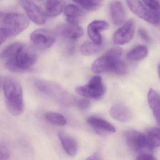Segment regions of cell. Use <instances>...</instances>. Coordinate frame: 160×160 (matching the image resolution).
<instances>
[{"instance_id": "e0dca14e", "label": "cell", "mask_w": 160, "mask_h": 160, "mask_svg": "<svg viewBox=\"0 0 160 160\" xmlns=\"http://www.w3.org/2000/svg\"><path fill=\"white\" fill-rule=\"evenodd\" d=\"M58 136L66 153L71 156L75 155L77 152L78 146L74 138L63 132H59Z\"/></svg>"}, {"instance_id": "30bf717a", "label": "cell", "mask_w": 160, "mask_h": 160, "mask_svg": "<svg viewBox=\"0 0 160 160\" xmlns=\"http://www.w3.org/2000/svg\"><path fill=\"white\" fill-rule=\"evenodd\" d=\"M135 29V24L134 20H128L115 32L113 36V42L118 45L128 43L133 37Z\"/></svg>"}, {"instance_id": "52a82bcc", "label": "cell", "mask_w": 160, "mask_h": 160, "mask_svg": "<svg viewBox=\"0 0 160 160\" xmlns=\"http://www.w3.org/2000/svg\"><path fill=\"white\" fill-rule=\"evenodd\" d=\"M127 146L135 151L144 152L145 151L151 150L148 145L146 134L135 130L127 131L124 135Z\"/></svg>"}, {"instance_id": "e575fe53", "label": "cell", "mask_w": 160, "mask_h": 160, "mask_svg": "<svg viewBox=\"0 0 160 160\" xmlns=\"http://www.w3.org/2000/svg\"><path fill=\"white\" fill-rule=\"evenodd\" d=\"M158 74H159V77L160 78V64H159V66H158Z\"/></svg>"}, {"instance_id": "4316f807", "label": "cell", "mask_w": 160, "mask_h": 160, "mask_svg": "<svg viewBox=\"0 0 160 160\" xmlns=\"http://www.w3.org/2000/svg\"><path fill=\"white\" fill-rule=\"evenodd\" d=\"M126 71L127 69L125 63L118 60L113 64L110 72L118 75H123L126 73Z\"/></svg>"}, {"instance_id": "2e32d148", "label": "cell", "mask_w": 160, "mask_h": 160, "mask_svg": "<svg viewBox=\"0 0 160 160\" xmlns=\"http://www.w3.org/2000/svg\"><path fill=\"white\" fill-rule=\"evenodd\" d=\"M110 116L121 122L129 121L132 118V114L128 108L121 103L114 105L109 111Z\"/></svg>"}, {"instance_id": "6da1fadb", "label": "cell", "mask_w": 160, "mask_h": 160, "mask_svg": "<svg viewBox=\"0 0 160 160\" xmlns=\"http://www.w3.org/2000/svg\"><path fill=\"white\" fill-rule=\"evenodd\" d=\"M2 89L5 105L11 114L15 116L21 115L24 111V103L22 87L19 82L12 77L3 78Z\"/></svg>"}, {"instance_id": "d4e9b609", "label": "cell", "mask_w": 160, "mask_h": 160, "mask_svg": "<svg viewBox=\"0 0 160 160\" xmlns=\"http://www.w3.org/2000/svg\"><path fill=\"white\" fill-rule=\"evenodd\" d=\"M75 3L88 11H95L100 9L103 4V0H73Z\"/></svg>"}, {"instance_id": "ac0fdd59", "label": "cell", "mask_w": 160, "mask_h": 160, "mask_svg": "<svg viewBox=\"0 0 160 160\" xmlns=\"http://www.w3.org/2000/svg\"><path fill=\"white\" fill-rule=\"evenodd\" d=\"M64 14L67 22L72 24H78L85 16L84 11L80 7L72 4L65 7Z\"/></svg>"}, {"instance_id": "603a6c76", "label": "cell", "mask_w": 160, "mask_h": 160, "mask_svg": "<svg viewBox=\"0 0 160 160\" xmlns=\"http://www.w3.org/2000/svg\"><path fill=\"white\" fill-rule=\"evenodd\" d=\"M148 145L152 149L160 146V128L153 127L148 130L146 134Z\"/></svg>"}, {"instance_id": "277c9868", "label": "cell", "mask_w": 160, "mask_h": 160, "mask_svg": "<svg viewBox=\"0 0 160 160\" xmlns=\"http://www.w3.org/2000/svg\"><path fill=\"white\" fill-rule=\"evenodd\" d=\"M122 53V50L120 48H111L95 61L92 66V71L95 74L110 72L113 64L119 60Z\"/></svg>"}, {"instance_id": "7402d4cb", "label": "cell", "mask_w": 160, "mask_h": 160, "mask_svg": "<svg viewBox=\"0 0 160 160\" xmlns=\"http://www.w3.org/2000/svg\"><path fill=\"white\" fill-rule=\"evenodd\" d=\"M148 50L147 47L139 45L136 47L126 55V58L131 61H137L143 59L148 56Z\"/></svg>"}, {"instance_id": "7c38bea8", "label": "cell", "mask_w": 160, "mask_h": 160, "mask_svg": "<svg viewBox=\"0 0 160 160\" xmlns=\"http://www.w3.org/2000/svg\"><path fill=\"white\" fill-rule=\"evenodd\" d=\"M59 34L69 40H76L81 38L84 34L83 29L78 24H62L57 28Z\"/></svg>"}, {"instance_id": "f546056e", "label": "cell", "mask_w": 160, "mask_h": 160, "mask_svg": "<svg viewBox=\"0 0 160 160\" xmlns=\"http://www.w3.org/2000/svg\"><path fill=\"white\" fill-rule=\"evenodd\" d=\"M77 104L80 109L85 110L90 105V102L89 100L86 98H83V99H80L77 102Z\"/></svg>"}, {"instance_id": "44dd1931", "label": "cell", "mask_w": 160, "mask_h": 160, "mask_svg": "<svg viewBox=\"0 0 160 160\" xmlns=\"http://www.w3.org/2000/svg\"><path fill=\"white\" fill-rule=\"evenodd\" d=\"M23 44L19 42H14L6 47L2 52L1 58L4 62L11 61H15V57Z\"/></svg>"}, {"instance_id": "8992f818", "label": "cell", "mask_w": 160, "mask_h": 160, "mask_svg": "<svg viewBox=\"0 0 160 160\" xmlns=\"http://www.w3.org/2000/svg\"><path fill=\"white\" fill-rule=\"evenodd\" d=\"M131 12L141 19L152 25L160 23V17L155 12L147 8L139 0H126Z\"/></svg>"}, {"instance_id": "3957f363", "label": "cell", "mask_w": 160, "mask_h": 160, "mask_svg": "<svg viewBox=\"0 0 160 160\" xmlns=\"http://www.w3.org/2000/svg\"><path fill=\"white\" fill-rule=\"evenodd\" d=\"M2 28L8 32L10 37L18 35L24 31L29 25L28 18L18 13L5 14L2 18Z\"/></svg>"}, {"instance_id": "d6986e66", "label": "cell", "mask_w": 160, "mask_h": 160, "mask_svg": "<svg viewBox=\"0 0 160 160\" xmlns=\"http://www.w3.org/2000/svg\"><path fill=\"white\" fill-rule=\"evenodd\" d=\"M148 100L156 122L160 126V94L153 89H150L148 93Z\"/></svg>"}, {"instance_id": "ba28073f", "label": "cell", "mask_w": 160, "mask_h": 160, "mask_svg": "<svg viewBox=\"0 0 160 160\" xmlns=\"http://www.w3.org/2000/svg\"><path fill=\"white\" fill-rule=\"evenodd\" d=\"M36 59L35 50L30 47L23 45L16 56V64L21 72H25L35 63Z\"/></svg>"}, {"instance_id": "836d02e7", "label": "cell", "mask_w": 160, "mask_h": 160, "mask_svg": "<svg viewBox=\"0 0 160 160\" xmlns=\"http://www.w3.org/2000/svg\"><path fill=\"white\" fill-rule=\"evenodd\" d=\"M101 155L98 152H95L93 153L92 155L89 156L88 158H87V160H101Z\"/></svg>"}, {"instance_id": "f1b7e54d", "label": "cell", "mask_w": 160, "mask_h": 160, "mask_svg": "<svg viewBox=\"0 0 160 160\" xmlns=\"http://www.w3.org/2000/svg\"><path fill=\"white\" fill-rule=\"evenodd\" d=\"M11 151L7 147L1 145L0 147V160H7L11 156Z\"/></svg>"}, {"instance_id": "8fae6325", "label": "cell", "mask_w": 160, "mask_h": 160, "mask_svg": "<svg viewBox=\"0 0 160 160\" xmlns=\"http://www.w3.org/2000/svg\"><path fill=\"white\" fill-rule=\"evenodd\" d=\"M18 2L33 23L38 25L45 24V14L39 6L29 0H18Z\"/></svg>"}, {"instance_id": "4dcf8cb0", "label": "cell", "mask_w": 160, "mask_h": 160, "mask_svg": "<svg viewBox=\"0 0 160 160\" xmlns=\"http://www.w3.org/2000/svg\"><path fill=\"white\" fill-rule=\"evenodd\" d=\"M138 34L141 37V39H143L146 42H151V37H150L147 31L145 30L144 29L140 28L138 30Z\"/></svg>"}, {"instance_id": "ffe728a7", "label": "cell", "mask_w": 160, "mask_h": 160, "mask_svg": "<svg viewBox=\"0 0 160 160\" xmlns=\"http://www.w3.org/2000/svg\"><path fill=\"white\" fill-rule=\"evenodd\" d=\"M64 0H47L46 3L45 15L48 18L59 15L64 10Z\"/></svg>"}, {"instance_id": "5bb4252c", "label": "cell", "mask_w": 160, "mask_h": 160, "mask_svg": "<svg viewBox=\"0 0 160 160\" xmlns=\"http://www.w3.org/2000/svg\"><path fill=\"white\" fill-rule=\"evenodd\" d=\"M87 122L92 126L97 133L104 135L107 132H115L116 128L108 122L103 119L95 117H90L88 118Z\"/></svg>"}, {"instance_id": "484cf974", "label": "cell", "mask_w": 160, "mask_h": 160, "mask_svg": "<svg viewBox=\"0 0 160 160\" xmlns=\"http://www.w3.org/2000/svg\"><path fill=\"white\" fill-rule=\"evenodd\" d=\"M45 118L48 122L55 125L63 126L67 123L65 117L56 112H48L46 114Z\"/></svg>"}, {"instance_id": "cb8c5ba5", "label": "cell", "mask_w": 160, "mask_h": 160, "mask_svg": "<svg viewBox=\"0 0 160 160\" xmlns=\"http://www.w3.org/2000/svg\"><path fill=\"white\" fill-rule=\"evenodd\" d=\"M103 48L102 43L97 44L93 42H86L80 47V52L85 56H92L100 52Z\"/></svg>"}, {"instance_id": "5b68a950", "label": "cell", "mask_w": 160, "mask_h": 160, "mask_svg": "<svg viewBox=\"0 0 160 160\" xmlns=\"http://www.w3.org/2000/svg\"><path fill=\"white\" fill-rule=\"evenodd\" d=\"M77 93L88 98L99 100L105 92V88L100 76H95L90 79L85 86H78L76 89Z\"/></svg>"}, {"instance_id": "1f68e13d", "label": "cell", "mask_w": 160, "mask_h": 160, "mask_svg": "<svg viewBox=\"0 0 160 160\" xmlns=\"http://www.w3.org/2000/svg\"><path fill=\"white\" fill-rule=\"evenodd\" d=\"M138 160H154L156 159L152 154L148 152H142L139 153L136 158Z\"/></svg>"}, {"instance_id": "9a60e30c", "label": "cell", "mask_w": 160, "mask_h": 160, "mask_svg": "<svg viewBox=\"0 0 160 160\" xmlns=\"http://www.w3.org/2000/svg\"><path fill=\"white\" fill-rule=\"evenodd\" d=\"M109 12L112 22L119 26L124 23L126 18V12L122 3L119 1L112 2L109 5Z\"/></svg>"}, {"instance_id": "83f0119b", "label": "cell", "mask_w": 160, "mask_h": 160, "mask_svg": "<svg viewBox=\"0 0 160 160\" xmlns=\"http://www.w3.org/2000/svg\"><path fill=\"white\" fill-rule=\"evenodd\" d=\"M142 2L160 17V4L156 0H142Z\"/></svg>"}, {"instance_id": "7a4b0ae2", "label": "cell", "mask_w": 160, "mask_h": 160, "mask_svg": "<svg viewBox=\"0 0 160 160\" xmlns=\"http://www.w3.org/2000/svg\"><path fill=\"white\" fill-rule=\"evenodd\" d=\"M35 86L41 92L53 98L62 104L71 105L77 103L74 96L55 82L38 80Z\"/></svg>"}, {"instance_id": "d6a6232c", "label": "cell", "mask_w": 160, "mask_h": 160, "mask_svg": "<svg viewBox=\"0 0 160 160\" xmlns=\"http://www.w3.org/2000/svg\"><path fill=\"white\" fill-rule=\"evenodd\" d=\"M10 37V35L8 32L3 28H1L0 29V42L1 44H2L8 38Z\"/></svg>"}, {"instance_id": "4fadbf2b", "label": "cell", "mask_w": 160, "mask_h": 160, "mask_svg": "<svg viewBox=\"0 0 160 160\" xmlns=\"http://www.w3.org/2000/svg\"><path fill=\"white\" fill-rule=\"evenodd\" d=\"M108 28L107 22L103 20H94L88 26V33L92 42L97 44H102V37L100 32Z\"/></svg>"}, {"instance_id": "9c48e42d", "label": "cell", "mask_w": 160, "mask_h": 160, "mask_svg": "<svg viewBox=\"0 0 160 160\" xmlns=\"http://www.w3.org/2000/svg\"><path fill=\"white\" fill-rule=\"evenodd\" d=\"M30 38L34 45L41 50H45L51 47L56 41L53 32L45 29L34 31L31 34Z\"/></svg>"}]
</instances>
